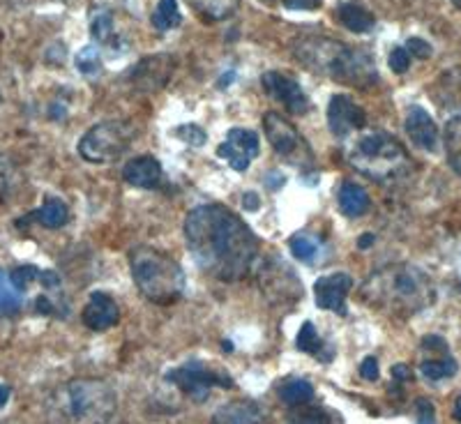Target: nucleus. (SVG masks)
<instances>
[{
    "mask_svg": "<svg viewBox=\"0 0 461 424\" xmlns=\"http://www.w3.org/2000/svg\"><path fill=\"white\" fill-rule=\"evenodd\" d=\"M185 240L196 266L220 282H240L252 270L258 240L240 217L220 203L189 210Z\"/></svg>",
    "mask_w": 461,
    "mask_h": 424,
    "instance_id": "nucleus-1",
    "label": "nucleus"
},
{
    "mask_svg": "<svg viewBox=\"0 0 461 424\" xmlns=\"http://www.w3.org/2000/svg\"><path fill=\"white\" fill-rule=\"evenodd\" d=\"M360 298L374 310L406 319L434 304L436 286L422 267L394 263L365 279Z\"/></svg>",
    "mask_w": 461,
    "mask_h": 424,
    "instance_id": "nucleus-2",
    "label": "nucleus"
},
{
    "mask_svg": "<svg viewBox=\"0 0 461 424\" xmlns=\"http://www.w3.org/2000/svg\"><path fill=\"white\" fill-rule=\"evenodd\" d=\"M294 56L304 69L353 88H372L378 81L376 65L367 51L337 42L332 37H298L294 42Z\"/></svg>",
    "mask_w": 461,
    "mask_h": 424,
    "instance_id": "nucleus-3",
    "label": "nucleus"
},
{
    "mask_svg": "<svg viewBox=\"0 0 461 424\" xmlns=\"http://www.w3.org/2000/svg\"><path fill=\"white\" fill-rule=\"evenodd\" d=\"M118 409V394L106 381L77 378L49 399V415L56 424H109Z\"/></svg>",
    "mask_w": 461,
    "mask_h": 424,
    "instance_id": "nucleus-4",
    "label": "nucleus"
},
{
    "mask_svg": "<svg viewBox=\"0 0 461 424\" xmlns=\"http://www.w3.org/2000/svg\"><path fill=\"white\" fill-rule=\"evenodd\" d=\"M346 162L357 173L376 183L402 178L411 168L409 152L388 131H365L348 141L344 150Z\"/></svg>",
    "mask_w": 461,
    "mask_h": 424,
    "instance_id": "nucleus-5",
    "label": "nucleus"
},
{
    "mask_svg": "<svg viewBox=\"0 0 461 424\" xmlns=\"http://www.w3.org/2000/svg\"><path fill=\"white\" fill-rule=\"evenodd\" d=\"M134 284L146 300L155 304H173L185 295V270L176 258L155 247H137L130 254Z\"/></svg>",
    "mask_w": 461,
    "mask_h": 424,
    "instance_id": "nucleus-6",
    "label": "nucleus"
},
{
    "mask_svg": "<svg viewBox=\"0 0 461 424\" xmlns=\"http://www.w3.org/2000/svg\"><path fill=\"white\" fill-rule=\"evenodd\" d=\"M137 130L127 121H104L90 127L79 141V155L90 164H106L122 158L134 143Z\"/></svg>",
    "mask_w": 461,
    "mask_h": 424,
    "instance_id": "nucleus-7",
    "label": "nucleus"
},
{
    "mask_svg": "<svg viewBox=\"0 0 461 424\" xmlns=\"http://www.w3.org/2000/svg\"><path fill=\"white\" fill-rule=\"evenodd\" d=\"M263 131H266L267 143L273 146L279 158L286 159L291 167L310 168L314 164V155L307 141L303 139L294 122H288L277 111H267L263 115Z\"/></svg>",
    "mask_w": 461,
    "mask_h": 424,
    "instance_id": "nucleus-8",
    "label": "nucleus"
},
{
    "mask_svg": "<svg viewBox=\"0 0 461 424\" xmlns=\"http://www.w3.org/2000/svg\"><path fill=\"white\" fill-rule=\"evenodd\" d=\"M167 381L171 385H176L183 394H187L189 399H194L199 403L208 399L210 390L233 388V381L226 374L210 372V369L203 367V362L199 360H189L185 362L183 367L171 369L167 374Z\"/></svg>",
    "mask_w": 461,
    "mask_h": 424,
    "instance_id": "nucleus-9",
    "label": "nucleus"
},
{
    "mask_svg": "<svg viewBox=\"0 0 461 424\" xmlns=\"http://www.w3.org/2000/svg\"><path fill=\"white\" fill-rule=\"evenodd\" d=\"M258 284L266 298L273 304H294L295 300L303 298V284L295 277L288 263L282 258H270L261 266L258 273Z\"/></svg>",
    "mask_w": 461,
    "mask_h": 424,
    "instance_id": "nucleus-10",
    "label": "nucleus"
},
{
    "mask_svg": "<svg viewBox=\"0 0 461 424\" xmlns=\"http://www.w3.org/2000/svg\"><path fill=\"white\" fill-rule=\"evenodd\" d=\"M258 150H261V143L252 130L233 127L226 134V141H221L217 148V158L224 159L233 171L245 173L249 164L258 158Z\"/></svg>",
    "mask_w": 461,
    "mask_h": 424,
    "instance_id": "nucleus-11",
    "label": "nucleus"
},
{
    "mask_svg": "<svg viewBox=\"0 0 461 424\" xmlns=\"http://www.w3.org/2000/svg\"><path fill=\"white\" fill-rule=\"evenodd\" d=\"M261 86L273 100L282 102L284 109L294 115H303L310 111V97L304 95L298 81L284 72H266L261 77Z\"/></svg>",
    "mask_w": 461,
    "mask_h": 424,
    "instance_id": "nucleus-12",
    "label": "nucleus"
},
{
    "mask_svg": "<svg viewBox=\"0 0 461 424\" xmlns=\"http://www.w3.org/2000/svg\"><path fill=\"white\" fill-rule=\"evenodd\" d=\"M367 125V113L357 106L348 95H332L330 104H328V127H330L332 137L348 139L353 131L362 130Z\"/></svg>",
    "mask_w": 461,
    "mask_h": 424,
    "instance_id": "nucleus-13",
    "label": "nucleus"
},
{
    "mask_svg": "<svg viewBox=\"0 0 461 424\" xmlns=\"http://www.w3.org/2000/svg\"><path fill=\"white\" fill-rule=\"evenodd\" d=\"M353 279L351 275L335 273L325 275V277L316 279L314 284V298L321 310L332 311V314L346 316V298L351 293Z\"/></svg>",
    "mask_w": 461,
    "mask_h": 424,
    "instance_id": "nucleus-14",
    "label": "nucleus"
},
{
    "mask_svg": "<svg viewBox=\"0 0 461 424\" xmlns=\"http://www.w3.org/2000/svg\"><path fill=\"white\" fill-rule=\"evenodd\" d=\"M173 74V58L171 56H150L143 58L137 68L131 69V86L137 90H158L162 88Z\"/></svg>",
    "mask_w": 461,
    "mask_h": 424,
    "instance_id": "nucleus-15",
    "label": "nucleus"
},
{
    "mask_svg": "<svg viewBox=\"0 0 461 424\" xmlns=\"http://www.w3.org/2000/svg\"><path fill=\"white\" fill-rule=\"evenodd\" d=\"M267 415L258 401L252 399H238L229 401L212 413L210 424H266Z\"/></svg>",
    "mask_w": 461,
    "mask_h": 424,
    "instance_id": "nucleus-16",
    "label": "nucleus"
},
{
    "mask_svg": "<svg viewBox=\"0 0 461 424\" xmlns=\"http://www.w3.org/2000/svg\"><path fill=\"white\" fill-rule=\"evenodd\" d=\"M406 134L422 150L434 152L438 148V127H436L429 111H425L422 106H409V113H406Z\"/></svg>",
    "mask_w": 461,
    "mask_h": 424,
    "instance_id": "nucleus-17",
    "label": "nucleus"
},
{
    "mask_svg": "<svg viewBox=\"0 0 461 424\" xmlns=\"http://www.w3.org/2000/svg\"><path fill=\"white\" fill-rule=\"evenodd\" d=\"M121 319V310H118V304L111 295L106 293H93L90 300L86 302L84 314H81V320L86 323V328L95 332H104L109 328H113Z\"/></svg>",
    "mask_w": 461,
    "mask_h": 424,
    "instance_id": "nucleus-18",
    "label": "nucleus"
},
{
    "mask_svg": "<svg viewBox=\"0 0 461 424\" xmlns=\"http://www.w3.org/2000/svg\"><path fill=\"white\" fill-rule=\"evenodd\" d=\"M122 178L131 187L155 189L162 183V164L152 158V155H141V158H134L125 164Z\"/></svg>",
    "mask_w": 461,
    "mask_h": 424,
    "instance_id": "nucleus-19",
    "label": "nucleus"
},
{
    "mask_svg": "<svg viewBox=\"0 0 461 424\" xmlns=\"http://www.w3.org/2000/svg\"><path fill=\"white\" fill-rule=\"evenodd\" d=\"M337 22L351 32H369L376 23L372 12L367 7H362L360 3H341L335 12Z\"/></svg>",
    "mask_w": 461,
    "mask_h": 424,
    "instance_id": "nucleus-20",
    "label": "nucleus"
},
{
    "mask_svg": "<svg viewBox=\"0 0 461 424\" xmlns=\"http://www.w3.org/2000/svg\"><path fill=\"white\" fill-rule=\"evenodd\" d=\"M337 201H339V208L346 217H362L369 210V194L351 180L341 183Z\"/></svg>",
    "mask_w": 461,
    "mask_h": 424,
    "instance_id": "nucleus-21",
    "label": "nucleus"
},
{
    "mask_svg": "<svg viewBox=\"0 0 461 424\" xmlns=\"http://www.w3.org/2000/svg\"><path fill=\"white\" fill-rule=\"evenodd\" d=\"M295 346H298V351L307 353V356L319 357V360H323V362H330L332 356H335V351H332V348H328V346H325V341L321 339V335L316 332V328L312 320H304L303 323Z\"/></svg>",
    "mask_w": 461,
    "mask_h": 424,
    "instance_id": "nucleus-22",
    "label": "nucleus"
},
{
    "mask_svg": "<svg viewBox=\"0 0 461 424\" xmlns=\"http://www.w3.org/2000/svg\"><path fill=\"white\" fill-rule=\"evenodd\" d=\"M288 249L300 263H314L323 257V242L312 236V233H307V230H300V233L291 236Z\"/></svg>",
    "mask_w": 461,
    "mask_h": 424,
    "instance_id": "nucleus-23",
    "label": "nucleus"
},
{
    "mask_svg": "<svg viewBox=\"0 0 461 424\" xmlns=\"http://www.w3.org/2000/svg\"><path fill=\"white\" fill-rule=\"evenodd\" d=\"M32 217L42 226H47V229H60V226H65L69 221V208L63 201L56 199V196H49L42 208L35 210Z\"/></svg>",
    "mask_w": 461,
    "mask_h": 424,
    "instance_id": "nucleus-24",
    "label": "nucleus"
},
{
    "mask_svg": "<svg viewBox=\"0 0 461 424\" xmlns=\"http://www.w3.org/2000/svg\"><path fill=\"white\" fill-rule=\"evenodd\" d=\"M279 399L286 406H291V409H298V406H304V403H312V399H314V385L310 381H304V378L286 381L279 388Z\"/></svg>",
    "mask_w": 461,
    "mask_h": 424,
    "instance_id": "nucleus-25",
    "label": "nucleus"
},
{
    "mask_svg": "<svg viewBox=\"0 0 461 424\" xmlns=\"http://www.w3.org/2000/svg\"><path fill=\"white\" fill-rule=\"evenodd\" d=\"M420 374H422L427 381H443V378H450L456 374V360L450 353H440V356L434 353L431 357L422 360Z\"/></svg>",
    "mask_w": 461,
    "mask_h": 424,
    "instance_id": "nucleus-26",
    "label": "nucleus"
},
{
    "mask_svg": "<svg viewBox=\"0 0 461 424\" xmlns=\"http://www.w3.org/2000/svg\"><path fill=\"white\" fill-rule=\"evenodd\" d=\"M199 14L208 16L212 22H224L236 14L240 7V0H187Z\"/></svg>",
    "mask_w": 461,
    "mask_h": 424,
    "instance_id": "nucleus-27",
    "label": "nucleus"
},
{
    "mask_svg": "<svg viewBox=\"0 0 461 424\" xmlns=\"http://www.w3.org/2000/svg\"><path fill=\"white\" fill-rule=\"evenodd\" d=\"M152 28H158L159 32L173 31L183 23V14L178 10V0H159L155 12L150 16Z\"/></svg>",
    "mask_w": 461,
    "mask_h": 424,
    "instance_id": "nucleus-28",
    "label": "nucleus"
},
{
    "mask_svg": "<svg viewBox=\"0 0 461 424\" xmlns=\"http://www.w3.org/2000/svg\"><path fill=\"white\" fill-rule=\"evenodd\" d=\"M446 155L456 176H461V115H452L446 125Z\"/></svg>",
    "mask_w": 461,
    "mask_h": 424,
    "instance_id": "nucleus-29",
    "label": "nucleus"
},
{
    "mask_svg": "<svg viewBox=\"0 0 461 424\" xmlns=\"http://www.w3.org/2000/svg\"><path fill=\"white\" fill-rule=\"evenodd\" d=\"M294 422L295 424H341V418L337 410L323 409V406H298L294 410Z\"/></svg>",
    "mask_w": 461,
    "mask_h": 424,
    "instance_id": "nucleus-30",
    "label": "nucleus"
},
{
    "mask_svg": "<svg viewBox=\"0 0 461 424\" xmlns=\"http://www.w3.org/2000/svg\"><path fill=\"white\" fill-rule=\"evenodd\" d=\"M90 35L97 44H113L115 35V23L111 10H95L90 16Z\"/></svg>",
    "mask_w": 461,
    "mask_h": 424,
    "instance_id": "nucleus-31",
    "label": "nucleus"
},
{
    "mask_svg": "<svg viewBox=\"0 0 461 424\" xmlns=\"http://www.w3.org/2000/svg\"><path fill=\"white\" fill-rule=\"evenodd\" d=\"M19 307H22V293L14 288L10 275L0 270V311L14 314V311H19Z\"/></svg>",
    "mask_w": 461,
    "mask_h": 424,
    "instance_id": "nucleus-32",
    "label": "nucleus"
},
{
    "mask_svg": "<svg viewBox=\"0 0 461 424\" xmlns=\"http://www.w3.org/2000/svg\"><path fill=\"white\" fill-rule=\"evenodd\" d=\"M77 69H79L81 74H86V77H93V74H97L102 69V58H100V51H97V47H84L79 51V56H77Z\"/></svg>",
    "mask_w": 461,
    "mask_h": 424,
    "instance_id": "nucleus-33",
    "label": "nucleus"
},
{
    "mask_svg": "<svg viewBox=\"0 0 461 424\" xmlns=\"http://www.w3.org/2000/svg\"><path fill=\"white\" fill-rule=\"evenodd\" d=\"M37 277H40V270H37L35 266L16 267L14 273L10 275L12 284H14V288H16V291H19V293H26L28 286H31L32 282H37Z\"/></svg>",
    "mask_w": 461,
    "mask_h": 424,
    "instance_id": "nucleus-34",
    "label": "nucleus"
},
{
    "mask_svg": "<svg viewBox=\"0 0 461 424\" xmlns=\"http://www.w3.org/2000/svg\"><path fill=\"white\" fill-rule=\"evenodd\" d=\"M176 137L180 139V141L189 143V146H203L205 143V131L201 130L199 125H180L178 130H176Z\"/></svg>",
    "mask_w": 461,
    "mask_h": 424,
    "instance_id": "nucleus-35",
    "label": "nucleus"
},
{
    "mask_svg": "<svg viewBox=\"0 0 461 424\" xmlns=\"http://www.w3.org/2000/svg\"><path fill=\"white\" fill-rule=\"evenodd\" d=\"M388 63H390V69H393L394 74H403L406 69L411 68V53L406 51V47L393 49Z\"/></svg>",
    "mask_w": 461,
    "mask_h": 424,
    "instance_id": "nucleus-36",
    "label": "nucleus"
},
{
    "mask_svg": "<svg viewBox=\"0 0 461 424\" xmlns=\"http://www.w3.org/2000/svg\"><path fill=\"white\" fill-rule=\"evenodd\" d=\"M415 415H418V424H436V409L429 399L420 397L415 401Z\"/></svg>",
    "mask_w": 461,
    "mask_h": 424,
    "instance_id": "nucleus-37",
    "label": "nucleus"
},
{
    "mask_svg": "<svg viewBox=\"0 0 461 424\" xmlns=\"http://www.w3.org/2000/svg\"><path fill=\"white\" fill-rule=\"evenodd\" d=\"M406 51H409L411 56L420 58V60H427V58L431 56L429 42H425V40H420V37H411L409 44H406Z\"/></svg>",
    "mask_w": 461,
    "mask_h": 424,
    "instance_id": "nucleus-38",
    "label": "nucleus"
},
{
    "mask_svg": "<svg viewBox=\"0 0 461 424\" xmlns=\"http://www.w3.org/2000/svg\"><path fill=\"white\" fill-rule=\"evenodd\" d=\"M12 164L10 159L5 158V155H0V196L5 194L7 189H10V183H12Z\"/></svg>",
    "mask_w": 461,
    "mask_h": 424,
    "instance_id": "nucleus-39",
    "label": "nucleus"
},
{
    "mask_svg": "<svg viewBox=\"0 0 461 424\" xmlns=\"http://www.w3.org/2000/svg\"><path fill=\"white\" fill-rule=\"evenodd\" d=\"M360 376L365 378V381H376L378 378V360L374 356L365 357L360 365Z\"/></svg>",
    "mask_w": 461,
    "mask_h": 424,
    "instance_id": "nucleus-40",
    "label": "nucleus"
},
{
    "mask_svg": "<svg viewBox=\"0 0 461 424\" xmlns=\"http://www.w3.org/2000/svg\"><path fill=\"white\" fill-rule=\"evenodd\" d=\"M284 5L288 7V10H303V12H312L316 10V7H321V0H284Z\"/></svg>",
    "mask_w": 461,
    "mask_h": 424,
    "instance_id": "nucleus-41",
    "label": "nucleus"
},
{
    "mask_svg": "<svg viewBox=\"0 0 461 424\" xmlns=\"http://www.w3.org/2000/svg\"><path fill=\"white\" fill-rule=\"evenodd\" d=\"M393 378L397 383H406V381H411V378H413V372H411V367H406V365H394Z\"/></svg>",
    "mask_w": 461,
    "mask_h": 424,
    "instance_id": "nucleus-42",
    "label": "nucleus"
},
{
    "mask_svg": "<svg viewBox=\"0 0 461 424\" xmlns=\"http://www.w3.org/2000/svg\"><path fill=\"white\" fill-rule=\"evenodd\" d=\"M10 394H12V390L7 388V385H0V409H3L7 401H10Z\"/></svg>",
    "mask_w": 461,
    "mask_h": 424,
    "instance_id": "nucleus-43",
    "label": "nucleus"
},
{
    "mask_svg": "<svg viewBox=\"0 0 461 424\" xmlns=\"http://www.w3.org/2000/svg\"><path fill=\"white\" fill-rule=\"evenodd\" d=\"M258 205V199H257V194H254V192H249V194H245V208H249V210H254Z\"/></svg>",
    "mask_w": 461,
    "mask_h": 424,
    "instance_id": "nucleus-44",
    "label": "nucleus"
},
{
    "mask_svg": "<svg viewBox=\"0 0 461 424\" xmlns=\"http://www.w3.org/2000/svg\"><path fill=\"white\" fill-rule=\"evenodd\" d=\"M275 176H277V173H270V176H267V183H270V187H279V185H284L282 176H279V178H275Z\"/></svg>",
    "mask_w": 461,
    "mask_h": 424,
    "instance_id": "nucleus-45",
    "label": "nucleus"
},
{
    "mask_svg": "<svg viewBox=\"0 0 461 424\" xmlns=\"http://www.w3.org/2000/svg\"><path fill=\"white\" fill-rule=\"evenodd\" d=\"M357 245H360V249H367L369 245H374V236H362Z\"/></svg>",
    "mask_w": 461,
    "mask_h": 424,
    "instance_id": "nucleus-46",
    "label": "nucleus"
},
{
    "mask_svg": "<svg viewBox=\"0 0 461 424\" xmlns=\"http://www.w3.org/2000/svg\"><path fill=\"white\" fill-rule=\"evenodd\" d=\"M452 413H455L456 422H461V397L455 401V410H452Z\"/></svg>",
    "mask_w": 461,
    "mask_h": 424,
    "instance_id": "nucleus-47",
    "label": "nucleus"
},
{
    "mask_svg": "<svg viewBox=\"0 0 461 424\" xmlns=\"http://www.w3.org/2000/svg\"><path fill=\"white\" fill-rule=\"evenodd\" d=\"M455 3H456V5H461V0H455Z\"/></svg>",
    "mask_w": 461,
    "mask_h": 424,
    "instance_id": "nucleus-48",
    "label": "nucleus"
}]
</instances>
